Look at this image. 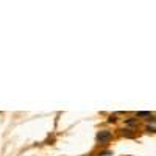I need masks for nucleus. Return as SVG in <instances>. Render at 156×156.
I'll list each match as a JSON object with an SVG mask.
<instances>
[{"label":"nucleus","instance_id":"nucleus-1","mask_svg":"<svg viewBox=\"0 0 156 156\" xmlns=\"http://www.w3.org/2000/svg\"><path fill=\"white\" fill-rule=\"evenodd\" d=\"M109 137H111V134H109L108 131H101V133L98 134V140H100V142H106Z\"/></svg>","mask_w":156,"mask_h":156}]
</instances>
